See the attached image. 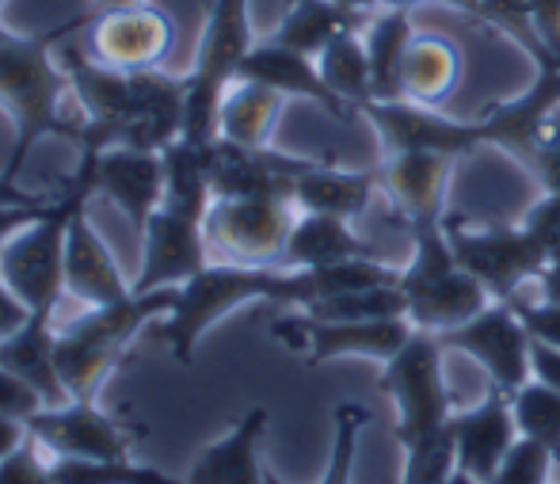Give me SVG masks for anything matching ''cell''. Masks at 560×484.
Wrapping results in <instances>:
<instances>
[{"instance_id":"cell-1","label":"cell","mask_w":560,"mask_h":484,"mask_svg":"<svg viewBox=\"0 0 560 484\" xmlns=\"http://www.w3.org/2000/svg\"><path fill=\"white\" fill-rule=\"evenodd\" d=\"M89 15H77L73 23L46 35H15L8 31V38L0 43V107L12 118V153H8L4 172L20 176L27 153L43 138H66L81 141V123H69L61 115V100L69 89V73L58 58V38H66L69 31H77Z\"/></svg>"},{"instance_id":"cell-2","label":"cell","mask_w":560,"mask_h":484,"mask_svg":"<svg viewBox=\"0 0 560 484\" xmlns=\"http://www.w3.org/2000/svg\"><path fill=\"white\" fill-rule=\"evenodd\" d=\"M176 306V287L130 293L115 306H89L58 332V370L69 401H96L107 378L130 352L133 336L149 321H164Z\"/></svg>"},{"instance_id":"cell-3","label":"cell","mask_w":560,"mask_h":484,"mask_svg":"<svg viewBox=\"0 0 560 484\" xmlns=\"http://www.w3.org/2000/svg\"><path fill=\"white\" fill-rule=\"evenodd\" d=\"M92 195H96L92 192V169L81 157L73 180L61 187V195H54L50 206L31 226H23L20 233L8 237L4 249H0V275L8 279V287L20 293L31 313L54 316V309H58L61 293H66L69 218Z\"/></svg>"},{"instance_id":"cell-4","label":"cell","mask_w":560,"mask_h":484,"mask_svg":"<svg viewBox=\"0 0 560 484\" xmlns=\"http://www.w3.org/2000/svg\"><path fill=\"white\" fill-rule=\"evenodd\" d=\"M412 233V260L400 267V293L408 301V321L423 332H450L477 316L488 301H495L485 290L477 275H469L457 264L450 249L446 226H416Z\"/></svg>"},{"instance_id":"cell-5","label":"cell","mask_w":560,"mask_h":484,"mask_svg":"<svg viewBox=\"0 0 560 484\" xmlns=\"http://www.w3.org/2000/svg\"><path fill=\"white\" fill-rule=\"evenodd\" d=\"M252 0H214L207 12V27L199 35L191 73L187 81V107H184V138L191 141H218V115L229 84L241 77L248 50L256 46L252 35Z\"/></svg>"},{"instance_id":"cell-6","label":"cell","mask_w":560,"mask_h":484,"mask_svg":"<svg viewBox=\"0 0 560 484\" xmlns=\"http://www.w3.org/2000/svg\"><path fill=\"white\" fill-rule=\"evenodd\" d=\"M443 359H446V347L439 344L435 332L416 329L412 339L389 362H382L385 370L377 378V389L389 396L393 412H397L393 435H397L400 447H412V442L428 439V435L446 427L450 416H454Z\"/></svg>"},{"instance_id":"cell-7","label":"cell","mask_w":560,"mask_h":484,"mask_svg":"<svg viewBox=\"0 0 560 484\" xmlns=\"http://www.w3.org/2000/svg\"><path fill=\"white\" fill-rule=\"evenodd\" d=\"M443 226L457 264L477 275L495 301L518 298L526 283H538L549 267V252L523 221L518 226H465L462 218L446 214Z\"/></svg>"},{"instance_id":"cell-8","label":"cell","mask_w":560,"mask_h":484,"mask_svg":"<svg viewBox=\"0 0 560 484\" xmlns=\"http://www.w3.org/2000/svg\"><path fill=\"white\" fill-rule=\"evenodd\" d=\"M298 203L279 195L256 198H214L207 210V241L210 256L222 264L244 267H279L290 229L298 221Z\"/></svg>"},{"instance_id":"cell-9","label":"cell","mask_w":560,"mask_h":484,"mask_svg":"<svg viewBox=\"0 0 560 484\" xmlns=\"http://www.w3.org/2000/svg\"><path fill=\"white\" fill-rule=\"evenodd\" d=\"M416 324L408 316H385V321H320L310 313H290L275 316L271 336L282 347L298 352L305 359V367H325L332 359H374L389 362L400 347L412 339Z\"/></svg>"},{"instance_id":"cell-10","label":"cell","mask_w":560,"mask_h":484,"mask_svg":"<svg viewBox=\"0 0 560 484\" xmlns=\"http://www.w3.org/2000/svg\"><path fill=\"white\" fill-rule=\"evenodd\" d=\"M435 336L446 352L469 355L488 374V385H495V389L515 393L518 385L534 378V367H530L534 339L508 301H488L477 316H469V321L450 332H435Z\"/></svg>"},{"instance_id":"cell-11","label":"cell","mask_w":560,"mask_h":484,"mask_svg":"<svg viewBox=\"0 0 560 484\" xmlns=\"http://www.w3.org/2000/svg\"><path fill=\"white\" fill-rule=\"evenodd\" d=\"M207 218H195L184 210H161L145 221L138 233L141 241V267L133 279V293L184 287L187 279L210 264V241H207Z\"/></svg>"},{"instance_id":"cell-12","label":"cell","mask_w":560,"mask_h":484,"mask_svg":"<svg viewBox=\"0 0 560 484\" xmlns=\"http://www.w3.org/2000/svg\"><path fill=\"white\" fill-rule=\"evenodd\" d=\"M31 439L54 458H89V462H122L133 450V431L96 408V401H69L43 408L27 419Z\"/></svg>"},{"instance_id":"cell-13","label":"cell","mask_w":560,"mask_h":484,"mask_svg":"<svg viewBox=\"0 0 560 484\" xmlns=\"http://www.w3.org/2000/svg\"><path fill=\"white\" fill-rule=\"evenodd\" d=\"M84 161L92 169V192L112 198L133 233L145 229V221L164 206V161L153 149H84Z\"/></svg>"},{"instance_id":"cell-14","label":"cell","mask_w":560,"mask_h":484,"mask_svg":"<svg viewBox=\"0 0 560 484\" xmlns=\"http://www.w3.org/2000/svg\"><path fill=\"white\" fill-rule=\"evenodd\" d=\"M172 38H176L172 15L145 0L92 20V58L122 73H141L168 58Z\"/></svg>"},{"instance_id":"cell-15","label":"cell","mask_w":560,"mask_h":484,"mask_svg":"<svg viewBox=\"0 0 560 484\" xmlns=\"http://www.w3.org/2000/svg\"><path fill=\"white\" fill-rule=\"evenodd\" d=\"M359 115L374 123L389 153L431 149V153L446 157H469L480 149L472 123H457V118L439 115V107H420L412 100H370L359 107Z\"/></svg>"},{"instance_id":"cell-16","label":"cell","mask_w":560,"mask_h":484,"mask_svg":"<svg viewBox=\"0 0 560 484\" xmlns=\"http://www.w3.org/2000/svg\"><path fill=\"white\" fill-rule=\"evenodd\" d=\"M457 157L431 153V149H400L389 153L382 172V192L408 229L446 221V184Z\"/></svg>"},{"instance_id":"cell-17","label":"cell","mask_w":560,"mask_h":484,"mask_svg":"<svg viewBox=\"0 0 560 484\" xmlns=\"http://www.w3.org/2000/svg\"><path fill=\"white\" fill-rule=\"evenodd\" d=\"M450 431H454L457 470H465L469 477L488 484L518 439L515 412H511V393L508 389L488 385V393L480 396L472 408H462L450 416Z\"/></svg>"},{"instance_id":"cell-18","label":"cell","mask_w":560,"mask_h":484,"mask_svg":"<svg viewBox=\"0 0 560 484\" xmlns=\"http://www.w3.org/2000/svg\"><path fill=\"white\" fill-rule=\"evenodd\" d=\"M310 157H290L279 149H248L233 141H214V198H294V180L310 169Z\"/></svg>"},{"instance_id":"cell-19","label":"cell","mask_w":560,"mask_h":484,"mask_svg":"<svg viewBox=\"0 0 560 484\" xmlns=\"http://www.w3.org/2000/svg\"><path fill=\"white\" fill-rule=\"evenodd\" d=\"M236 81H259V84H267V89L282 92L287 100H310V103H317L320 111H328L332 118H339V123H347V118L354 115L351 103H343L328 89V81L320 77L317 58L290 50V46L275 43V38H264V43L252 46Z\"/></svg>"},{"instance_id":"cell-20","label":"cell","mask_w":560,"mask_h":484,"mask_svg":"<svg viewBox=\"0 0 560 484\" xmlns=\"http://www.w3.org/2000/svg\"><path fill=\"white\" fill-rule=\"evenodd\" d=\"M66 293H73L84 306H115L130 298L133 283L122 279L112 249L100 237V229L89 218V203H81L69 218L66 237Z\"/></svg>"},{"instance_id":"cell-21","label":"cell","mask_w":560,"mask_h":484,"mask_svg":"<svg viewBox=\"0 0 560 484\" xmlns=\"http://www.w3.org/2000/svg\"><path fill=\"white\" fill-rule=\"evenodd\" d=\"M267 408H248L218 442L195 458L187 484H264L267 465L259 462V442L267 435Z\"/></svg>"},{"instance_id":"cell-22","label":"cell","mask_w":560,"mask_h":484,"mask_svg":"<svg viewBox=\"0 0 560 484\" xmlns=\"http://www.w3.org/2000/svg\"><path fill=\"white\" fill-rule=\"evenodd\" d=\"M0 367L20 374L27 385L43 393L46 408L69 404V389L61 382L58 370V332H54V316L31 313L20 332L0 339Z\"/></svg>"},{"instance_id":"cell-23","label":"cell","mask_w":560,"mask_h":484,"mask_svg":"<svg viewBox=\"0 0 560 484\" xmlns=\"http://www.w3.org/2000/svg\"><path fill=\"white\" fill-rule=\"evenodd\" d=\"M382 192V172L336 169L328 161H313L294 180V203L305 214H332V218H362Z\"/></svg>"},{"instance_id":"cell-24","label":"cell","mask_w":560,"mask_h":484,"mask_svg":"<svg viewBox=\"0 0 560 484\" xmlns=\"http://www.w3.org/2000/svg\"><path fill=\"white\" fill-rule=\"evenodd\" d=\"M347 260H377L374 244L354 233L347 218L332 214H298L279 267H336Z\"/></svg>"},{"instance_id":"cell-25","label":"cell","mask_w":560,"mask_h":484,"mask_svg":"<svg viewBox=\"0 0 560 484\" xmlns=\"http://www.w3.org/2000/svg\"><path fill=\"white\" fill-rule=\"evenodd\" d=\"M462 46L443 31H416L405 58V100L420 107H443L462 84Z\"/></svg>"},{"instance_id":"cell-26","label":"cell","mask_w":560,"mask_h":484,"mask_svg":"<svg viewBox=\"0 0 560 484\" xmlns=\"http://www.w3.org/2000/svg\"><path fill=\"white\" fill-rule=\"evenodd\" d=\"M164 161V206L207 218L214 203V141H191L179 134L161 149Z\"/></svg>"},{"instance_id":"cell-27","label":"cell","mask_w":560,"mask_h":484,"mask_svg":"<svg viewBox=\"0 0 560 484\" xmlns=\"http://www.w3.org/2000/svg\"><path fill=\"white\" fill-rule=\"evenodd\" d=\"M416 38L412 8H377L362 27L374 100H405V58Z\"/></svg>"},{"instance_id":"cell-28","label":"cell","mask_w":560,"mask_h":484,"mask_svg":"<svg viewBox=\"0 0 560 484\" xmlns=\"http://www.w3.org/2000/svg\"><path fill=\"white\" fill-rule=\"evenodd\" d=\"M282 103H287V96L267 89V84L233 81L222 100V115H218V138L233 141V146H248V149L271 146Z\"/></svg>"},{"instance_id":"cell-29","label":"cell","mask_w":560,"mask_h":484,"mask_svg":"<svg viewBox=\"0 0 560 484\" xmlns=\"http://www.w3.org/2000/svg\"><path fill=\"white\" fill-rule=\"evenodd\" d=\"M366 20L370 15L351 12V8H339L336 0H290V8L282 12V20H279V27L271 31V38L282 46H290V50L317 58L336 35L366 27Z\"/></svg>"},{"instance_id":"cell-30","label":"cell","mask_w":560,"mask_h":484,"mask_svg":"<svg viewBox=\"0 0 560 484\" xmlns=\"http://www.w3.org/2000/svg\"><path fill=\"white\" fill-rule=\"evenodd\" d=\"M317 66H320V77L328 81V89H332L343 103H351L354 111H359L362 103L374 100V77H370L362 27L336 35L332 43L317 54Z\"/></svg>"},{"instance_id":"cell-31","label":"cell","mask_w":560,"mask_h":484,"mask_svg":"<svg viewBox=\"0 0 560 484\" xmlns=\"http://www.w3.org/2000/svg\"><path fill=\"white\" fill-rule=\"evenodd\" d=\"M511 412H515L518 435L546 442L560 462V393L541 378H530L511 393Z\"/></svg>"},{"instance_id":"cell-32","label":"cell","mask_w":560,"mask_h":484,"mask_svg":"<svg viewBox=\"0 0 560 484\" xmlns=\"http://www.w3.org/2000/svg\"><path fill=\"white\" fill-rule=\"evenodd\" d=\"M477 23L492 27L495 35L511 38V43H515L538 69L553 66L546 43H541V35H538V23H534L530 0H480V20Z\"/></svg>"},{"instance_id":"cell-33","label":"cell","mask_w":560,"mask_h":484,"mask_svg":"<svg viewBox=\"0 0 560 484\" xmlns=\"http://www.w3.org/2000/svg\"><path fill=\"white\" fill-rule=\"evenodd\" d=\"M511 157H515L546 192H560V103H553V107L534 118L523 146Z\"/></svg>"},{"instance_id":"cell-34","label":"cell","mask_w":560,"mask_h":484,"mask_svg":"<svg viewBox=\"0 0 560 484\" xmlns=\"http://www.w3.org/2000/svg\"><path fill=\"white\" fill-rule=\"evenodd\" d=\"M54 484H187L145 462H89V458H58L54 462Z\"/></svg>"},{"instance_id":"cell-35","label":"cell","mask_w":560,"mask_h":484,"mask_svg":"<svg viewBox=\"0 0 560 484\" xmlns=\"http://www.w3.org/2000/svg\"><path fill=\"white\" fill-rule=\"evenodd\" d=\"M370 424V412L359 401H343L332 412V450L320 484H354V454H359V435Z\"/></svg>"},{"instance_id":"cell-36","label":"cell","mask_w":560,"mask_h":484,"mask_svg":"<svg viewBox=\"0 0 560 484\" xmlns=\"http://www.w3.org/2000/svg\"><path fill=\"white\" fill-rule=\"evenodd\" d=\"M457 473V450H454V431L439 427L435 435L405 447V477L400 484H446Z\"/></svg>"},{"instance_id":"cell-37","label":"cell","mask_w":560,"mask_h":484,"mask_svg":"<svg viewBox=\"0 0 560 484\" xmlns=\"http://www.w3.org/2000/svg\"><path fill=\"white\" fill-rule=\"evenodd\" d=\"M553 465H557V454L546 447V442L518 435L515 447L508 450L503 465L495 470V477L488 484H549Z\"/></svg>"},{"instance_id":"cell-38","label":"cell","mask_w":560,"mask_h":484,"mask_svg":"<svg viewBox=\"0 0 560 484\" xmlns=\"http://www.w3.org/2000/svg\"><path fill=\"white\" fill-rule=\"evenodd\" d=\"M508 306L515 309L518 321L526 324V332H530L534 344H549L560 352V306L546 301L541 293L538 298H526V290L518 293V298H511Z\"/></svg>"},{"instance_id":"cell-39","label":"cell","mask_w":560,"mask_h":484,"mask_svg":"<svg viewBox=\"0 0 560 484\" xmlns=\"http://www.w3.org/2000/svg\"><path fill=\"white\" fill-rule=\"evenodd\" d=\"M0 484H54V462H43L38 442L27 439L0 462Z\"/></svg>"},{"instance_id":"cell-40","label":"cell","mask_w":560,"mask_h":484,"mask_svg":"<svg viewBox=\"0 0 560 484\" xmlns=\"http://www.w3.org/2000/svg\"><path fill=\"white\" fill-rule=\"evenodd\" d=\"M43 408H46V401L35 385H27L20 374L0 367V416H12V419H23V424H27V419L38 416Z\"/></svg>"},{"instance_id":"cell-41","label":"cell","mask_w":560,"mask_h":484,"mask_svg":"<svg viewBox=\"0 0 560 484\" xmlns=\"http://www.w3.org/2000/svg\"><path fill=\"white\" fill-rule=\"evenodd\" d=\"M523 226L538 237V244L549 252V260L560 256V192H546L526 210Z\"/></svg>"},{"instance_id":"cell-42","label":"cell","mask_w":560,"mask_h":484,"mask_svg":"<svg viewBox=\"0 0 560 484\" xmlns=\"http://www.w3.org/2000/svg\"><path fill=\"white\" fill-rule=\"evenodd\" d=\"M534 23H538V35L546 43L549 58L560 69V0H530Z\"/></svg>"},{"instance_id":"cell-43","label":"cell","mask_w":560,"mask_h":484,"mask_svg":"<svg viewBox=\"0 0 560 484\" xmlns=\"http://www.w3.org/2000/svg\"><path fill=\"white\" fill-rule=\"evenodd\" d=\"M31 309L23 306V298L8 287V279L0 275V339H8L12 332H20L23 324H27Z\"/></svg>"},{"instance_id":"cell-44","label":"cell","mask_w":560,"mask_h":484,"mask_svg":"<svg viewBox=\"0 0 560 484\" xmlns=\"http://www.w3.org/2000/svg\"><path fill=\"white\" fill-rule=\"evenodd\" d=\"M46 206H50V203H43V206H0V249H4L8 237L20 233L23 226H31V221H35Z\"/></svg>"},{"instance_id":"cell-45","label":"cell","mask_w":560,"mask_h":484,"mask_svg":"<svg viewBox=\"0 0 560 484\" xmlns=\"http://www.w3.org/2000/svg\"><path fill=\"white\" fill-rule=\"evenodd\" d=\"M54 195H38V192H27L15 176L0 172V206H43L50 203Z\"/></svg>"},{"instance_id":"cell-46","label":"cell","mask_w":560,"mask_h":484,"mask_svg":"<svg viewBox=\"0 0 560 484\" xmlns=\"http://www.w3.org/2000/svg\"><path fill=\"white\" fill-rule=\"evenodd\" d=\"M27 439H31V431H27V424H23V419L0 416V462H4L15 447H23Z\"/></svg>"},{"instance_id":"cell-47","label":"cell","mask_w":560,"mask_h":484,"mask_svg":"<svg viewBox=\"0 0 560 484\" xmlns=\"http://www.w3.org/2000/svg\"><path fill=\"white\" fill-rule=\"evenodd\" d=\"M416 4H423V0H382V8H416ZM435 4L457 8L469 20H480V0H435Z\"/></svg>"},{"instance_id":"cell-48","label":"cell","mask_w":560,"mask_h":484,"mask_svg":"<svg viewBox=\"0 0 560 484\" xmlns=\"http://www.w3.org/2000/svg\"><path fill=\"white\" fill-rule=\"evenodd\" d=\"M538 293H541L546 301H553V306H560V256H557V260H549V267L541 272Z\"/></svg>"},{"instance_id":"cell-49","label":"cell","mask_w":560,"mask_h":484,"mask_svg":"<svg viewBox=\"0 0 560 484\" xmlns=\"http://www.w3.org/2000/svg\"><path fill=\"white\" fill-rule=\"evenodd\" d=\"M133 4H145V0H92L89 20H96V15H107V12H118V8H133Z\"/></svg>"},{"instance_id":"cell-50","label":"cell","mask_w":560,"mask_h":484,"mask_svg":"<svg viewBox=\"0 0 560 484\" xmlns=\"http://www.w3.org/2000/svg\"><path fill=\"white\" fill-rule=\"evenodd\" d=\"M339 8H351V12H362V15H374L382 8V0H336Z\"/></svg>"},{"instance_id":"cell-51","label":"cell","mask_w":560,"mask_h":484,"mask_svg":"<svg viewBox=\"0 0 560 484\" xmlns=\"http://www.w3.org/2000/svg\"><path fill=\"white\" fill-rule=\"evenodd\" d=\"M446 484H480V481H477V477H469V473H465V470H457L454 477H450Z\"/></svg>"},{"instance_id":"cell-52","label":"cell","mask_w":560,"mask_h":484,"mask_svg":"<svg viewBox=\"0 0 560 484\" xmlns=\"http://www.w3.org/2000/svg\"><path fill=\"white\" fill-rule=\"evenodd\" d=\"M264 484H287V481H282L279 473H275V470H267V473H264Z\"/></svg>"},{"instance_id":"cell-53","label":"cell","mask_w":560,"mask_h":484,"mask_svg":"<svg viewBox=\"0 0 560 484\" xmlns=\"http://www.w3.org/2000/svg\"><path fill=\"white\" fill-rule=\"evenodd\" d=\"M4 38H8V27H0V43H4Z\"/></svg>"},{"instance_id":"cell-54","label":"cell","mask_w":560,"mask_h":484,"mask_svg":"<svg viewBox=\"0 0 560 484\" xmlns=\"http://www.w3.org/2000/svg\"><path fill=\"white\" fill-rule=\"evenodd\" d=\"M4 4H8V0H0V12H4Z\"/></svg>"}]
</instances>
